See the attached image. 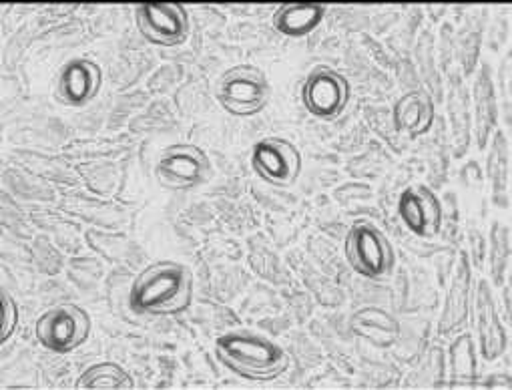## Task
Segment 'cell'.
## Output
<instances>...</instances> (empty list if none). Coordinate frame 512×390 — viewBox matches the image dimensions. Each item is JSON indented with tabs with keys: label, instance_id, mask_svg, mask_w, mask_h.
<instances>
[{
	"label": "cell",
	"instance_id": "cell-9",
	"mask_svg": "<svg viewBox=\"0 0 512 390\" xmlns=\"http://www.w3.org/2000/svg\"><path fill=\"white\" fill-rule=\"evenodd\" d=\"M139 35L155 47H179L189 37V15L183 5L161 3L135 9Z\"/></svg>",
	"mask_w": 512,
	"mask_h": 390
},
{
	"label": "cell",
	"instance_id": "cell-12",
	"mask_svg": "<svg viewBox=\"0 0 512 390\" xmlns=\"http://www.w3.org/2000/svg\"><path fill=\"white\" fill-rule=\"evenodd\" d=\"M476 312V332L480 344V356L488 362L500 358L506 350V330L496 310V300L492 296V288L488 282H480L474 300Z\"/></svg>",
	"mask_w": 512,
	"mask_h": 390
},
{
	"label": "cell",
	"instance_id": "cell-2",
	"mask_svg": "<svg viewBox=\"0 0 512 390\" xmlns=\"http://www.w3.org/2000/svg\"><path fill=\"white\" fill-rule=\"evenodd\" d=\"M213 352L221 366L249 382H272L290 366V356L280 344L253 332L221 334Z\"/></svg>",
	"mask_w": 512,
	"mask_h": 390
},
{
	"label": "cell",
	"instance_id": "cell-21",
	"mask_svg": "<svg viewBox=\"0 0 512 390\" xmlns=\"http://www.w3.org/2000/svg\"><path fill=\"white\" fill-rule=\"evenodd\" d=\"M19 322H21V310L17 300L9 292H3V326H0V342L11 340V336L19 328Z\"/></svg>",
	"mask_w": 512,
	"mask_h": 390
},
{
	"label": "cell",
	"instance_id": "cell-8",
	"mask_svg": "<svg viewBox=\"0 0 512 390\" xmlns=\"http://www.w3.org/2000/svg\"><path fill=\"white\" fill-rule=\"evenodd\" d=\"M251 169L272 187H290L302 173V153L284 137H266L251 149Z\"/></svg>",
	"mask_w": 512,
	"mask_h": 390
},
{
	"label": "cell",
	"instance_id": "cell-6",
	"mask_svg": "<svg viewBox=\"0 0 512 390\" xmlns=\"http://www.w3.org/2000/svg\"><path fill=\"white\" fill-rule=\"evenodd\" d=\"M213 175L207 153L193 143L165 147L155 163V179L173 191H189L207 183Z\"/></svg>",
	"mask_w": 512,
	"mask_h": 390
},
{
	"label": "cell",
	"instance_id": "cell-5",
	"mask_svg": "<svg viewBox=\"0 0 512 390\" xmlns=\"http://www.w3.org/2000/svg\"><path fill=\"white\" fill-rule=\"evenodd\" d=\"M39 344L55 354H69L91 336V316L77 304H59L43 312L35 324Z\"/></svg>",
	"mask_w": 512,
	"mask_h": 390
},
{
	"label": "cell",
	"instance_id": "cell-11",
	"mask_svg": "<svg viewBox=\"0 0 512 390\" xmlns=\"http://www.w3.org/2000/svg\"><path fill=\"white\" fill-rule=\"evenodd\" d=\"M402 224L418 238H434L442 226V206L436 193L426 185H410L398 200Z\"/></svg>",
	"mask_w": 512,
	"mask_h": 390
},
{
	"label": "cell",
	"instance_id": "cell-20",
	"mask_svg": "<svg viewBox=\"0 0 512 390\" xmlns=\"http://www.w3.org/2000/svg\"><path fill=\"white\" fill-rule=\"evenodd\" d=\"M510 262V232L504 224L494 222L490 230V272L496 286H502Z\"/></svg>",
	"mask_w": 512,
	"mask_h": 390
},
{
	"label": "cell",
	"instance_id": "cell-18",
	"mask_svg": "<svg viewBox=\"0 0 512 390\" xmlns=\"http://www.w3.org/2000/svg\"><path fill=\"white\" fill-rule=\"evenodd\" d=\"M77 388H103V390H129L135 388L133 376L117 362H97L89 366L79 378Z\"/></svg>",
	"mask_w": 512,
	"mask_h": 390
},
{
	"label": "cell",
	"instance_id": "cell-3",
	"mask_svg": "<svg viewBox=\"0 0 512 390\" xmlns=\"http://www.w3.org/2000/svg\"><path fill=\"white\" fill-rule=\"evenodd\" d=\"M217 101L233 117L262 113L272 99V85L264 71L253 65H237L223 73L217 83Z\"/></svg>",
	"mask_w": 512,
	"mask_h": 390
},
{
	"label": "cell",
	"instance_id": "cell-19",
	"mask_svg": "<svg viewBox=\"0 0 512 390\" xmlns=\"http://www.w3.org/2000/svg\"><path fill=\"white\" fill-rule=\"evenodd\" d=\"M450 372L454 384H472L478 374L476 350L470 334H462L450 346Z\"/></svg>",
	"mask_w": 512,
	"mask_h": 390
},
{
	"label": "cell",
	"instance_id": "cell-7",
	"mask_svg": "<svg viewBox=\"0 0 512 390\" xmlns=\"http://www.w3.org/2000/svg\"><path fill=\"white\" fill-rule=\"evenodd\" d=\"M352 87L348 79L328 65L316 67L304 81L302 103L318 121H336L348 107Z\"/></svg>",
	"mask_w": 512,
	"mask_h": 390
},
{
	"label": "cell",
	"instance_id": "cell-14",
	"mask_svg": "<svg viewBox=\"0 0 512 390\" xmlns=\"http://www.w3.org/2000/svg\"><path fill=\"white\" fill-rule=\"evenodd\" d=\"M392 121L400 133L426 135L434 123V103L424 91H408L394 103Z\"/></svg>",
	"mask_w": 512,
	"mask_h": 390
},
{
	"label": "cell",
	"instance_id": "cell-4",
	"mask_svg": "<svg viewBox=\"0 0 512 390\" xmlns=\"http://www.w3.org/2000/svg\"><path fill=\"white\" fill-rule=\"evenodd\" d=\"M348 266L366 280H382L394 268V250L388 238L368 222H356L344 240Z\"/></svg>",
	"mask_w": 512,
	"mask_h": 390
},
{
	"label": "cell",
	"instance_id": "cell-15",
	"mask_svg": "<svg viewBox=\"0 0 512 390\" xmlns=\"http://www.w3.org/2000/svg\"><path fill=\"white\" fill-rule=\"evenodd\" d=\"M326 7L292 3L282 5L274 15V29L288 39H304L312 35L324 21Z\"/></svg>",
	"mask_w": 512,
	"mask_h": 390
},
{
	"label": "cell",
	"instance_id": "cell-13",
	"mask_svg": "<svg viewBox=\"0 0 512 390\" xmlns=\"http://www.w3.org/2000/svg\"><path fill=\"white\" fill-rule=\"evenodd\" d=\"M470 296H472V268H470L468 256L462 254L456 264L454 278L446 294L444 310L438 322V332L442 336L452 334L466 322L468 310H470Z\"/></svg>",
	"mask_w": 512,
	"mask_h": 390
},
{
	"label": "cell",
	"instance_id": "cell-10",
	"mask_svg": "<svg viewBox=\"0 0 512 390\" xmlns=\"http://www.w3.org/2000/svg\"><path fill=\"white\" fill-rule=\"evenodd\" d=\"M103 87V71L99 63L79 57L71 59L59 73L55 95L59 103L81 109L93 103Z\"/></svg>",
	"mask_w": 512,
	"mask_h": 390
},
{
	"label": "cell",
	"instance_id": "cell-16",
	"mask_svg": "<svg viewBox=\"0 0 512 390\" xmlns=\"http://www.w3.org/2000/svg\"><path fill=\"white\" fill-rule=\"evenodd\" d=\"M474 109H476V141L486 147L496 129V91L488 67H482L474 83Z\"/></svg>",
	"mask_w": 512,
	"mask_h": 390
},
{
	"label": "cell",
	"instance_id": "cell-17",
	"mask_svg": "<svg viewBox=\"0 0 512 390\" xmlns=\"http://www.w3.org/2000/svg\"><path fill=\"white\" fill-rule=\"evenodd\" d=\"M488 179L492 189V202L498 208H508V183H510V151L508 139L502 131L492 137L488 153Z\"/></svg>",
	"mask_w": 512,
	"mask_h": 390
},
{
	"label": "cell",
	"instance_id": "cell-1",
	"mask_svg": "<svg viewBox=\"0 0 512 390\" xmlns=\"http://www.w3.org/2000/svg\"><path fill=\"white\" fill-rule=\"evenodd\" d=\"M191 304L193 276L173 260H159L147 266L129 290V308L139 316H179Z\"/></svg>",
	"mask_w": 512,
	"mask_h": 390
}]
</instances>
